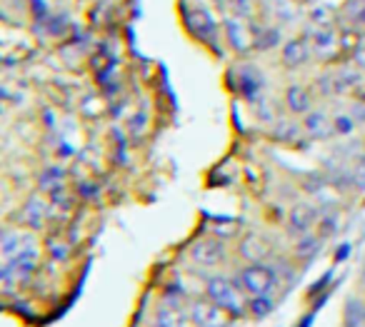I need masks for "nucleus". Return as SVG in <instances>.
<instances>
[{"label": "nucleus", "mask_w": 365, "mask_h": 327, "mask_svg": "<svg viewBox=\"0 0 365 327\" xmlns=\"http://www.w3.org/2000/svg\"><path fill=\"white\" fill-rule=\"evenodd\" d=\"M243 292L245 290L240 287V282H233L230 277L223 275L210 277L208 285H205V297L210 302H215L228 317H240L245 307H248L243 300Z\"/></svg>", "instance_id": "1"}, {"label": "nucleus", "mask_w": 365, "mask_h": 327, "mask_svg": "<svg viewBox=\"0 0 365 327\" xmlns=\"http://www.w3.org/2000/svg\"><path fill=\"white\" fill-rule=\"evenodd\" d=\"M238 282L250 297L258 295H270V290L275 287L278 277H275V270L265 262H248V265L240 270Z\"/></svg>", "instance_id": "2"}, {"label": "nucleus", "mask_w": 365, "mask_h": 327, "mask_svg": "<svg viewBox=\"0 0 365 327\" xmlns=\"http://www.w3.org/2000/svg\"><path fill=\"white\" fill-rule=\"evenodd\" d=\"M188 317L195 327H225V322H228V315L215 302H210L208 297L190 302Z\"/></svg>", "instance_id": "3"}, {"label": "nucleus", "mask_w": 365, "mask_h": 327, "mask_svg": "<svg viewBox=\"0 0 365 327\" xmlns=\"http://www.w3.org/2000/svg\"><path fill=\"white\" fill-rule=\"evenodd\" d=\"M223 31H225V38H228L230 48L238 53H245L255 46V36L250 33V28L245 26V18L240 16H228L223 21Z\"/></svg>", "instance_id": "4"}, {"label": "nucleus", "mask_w": 365, "mask_h": 327, "mask_svg": "<svg viewBox=\"0 0 365 327\" xmlns=\"http://www.w3.org/2000/svg\"><path fill=\"white\" fill-rule=\"evenodd\" d=\"M190 257H193V262L200 267H218L220 262L225 260V247H223V242L203 237V240H198L193 245Z\"/></svg>", "instance_id": "5"}, {"label": "nucleus", "mask_w": 365, "mask_h": 327, "mask_svg": "<svg viewBox=\"0 0 365 327\" xmlns=\"http://www.w3.org/2000/svg\"><path fill=\"white\" fill-rule=\"evenodd\" d=\"M48 212H51V205H48L43 197L33 195L31 200H26V205L21 207V220H23V225H28L31 230H41L48 222Z\"/></svg>", "instance_id": "6"}, {"label": "nucleus", "mask_w": 365, "mask_h": 327, "mask_svg": "<svg viewBox=\"0 0 365 327\" xmlns=\"http://www.w3.org/2000/svg\"><path fill=\"white\" fill-rule=\"evenodd\" d=\"M303 128L310 137H315V140H328L330 135H335L333 118H330L325 110H310L308 115L303 118Z\"/></svg>", "instance_id": "7"}, {"label": "nucleus", "mask_w": 365, "mask_h": 327, "mask_svg": "<svg viewBox=\"0 0 365 327\" xmlns=\"http://www.w3.org/2000/svg\"><path fill=\"white\" fill-rule=\"evenodd\" d=\"M340 51L338 43V33L333 31L330 26H318V31L313 33V53L323 61H330L335 58V53Z\"/></svg>", "instance_id": "8"}, {"label": "nucleus", "mask_w": 365, "mask_h": 327, "mask_svg": "<svg viewBox=\"0 0 365 327\" xmlns=\"http://www.w3.org/2000/svg\"><path fill=\"white\" fill-rule=\"evenodd\" d=\"M310 53H313V43L308 38H295V41L285 43L280 58L288 68H300L310 61Z\"/></svg>", "instance_id": "9"}, {"label": "nucleus", "mask_w": 365, "mask_h": 327, "mask_svg": "<svg viewBox=\"0 0 365 327\" xmlns=\"http://www.w3.org/2000/svg\"><path fill=\"white\" fill-rule=\"evenodd\" d=\"M188 26L193 28V33L203 41H215V33H218V26H215L213 16L208 13V8L198 6L195 11L188 13Z\"/></svg>", "instance_id": "10"}, {"label": "nucleus", "mask_w": 365, "mask_h": 327, "mask_svg": "<svg viewBox=\"0 0 365 327\" xmlns=\"http://www.w3.org/2000/svg\"><path fill=\"white\" fill-rule=\"evenodd\" d=\"M315 220H318V212L310 205H295L288 212V227L293 232H298V235H305L315 225Z\"/></svg>", "instance_id": "11"}, {"label": "nucleus", "mask_w": 365, "mask_h": 327, "mask_svg": "<svg viewBox=\"0 0 365 327\" xmlns=\"http://www.w3.org/2000/svg\"><path fill=\"white\" fill-rule=\"evenodd\" d=\"M285 105H288V110L293 115L305 118L310 113V108H313V98H310V93L303 85H290L285 90Z\"/></svg>", "instance_id": "12"}, {"label": "nucleus", "mask_w": 365, "mask_h": 327, "mask_svg": "<svg viewBox=\"0 0 365 327\" xmlns=\"http://www.w3.org/2000/svg\"><path fill=\"white\" fill-rule=\"evenodd\" d=\"M193 325L190 322V317H185V312H182V307L178 305H160L155 312V327H188Z\"/></svg>", "instance_id": "13"}, {"label": "nucleus", "mask_w": 365, "mask_h": 327, "mask_svg": "<svg viewBox=\"0 0 365 327\" xmlns=\"http://www.w3.org/2000/svg\"><path fill=\"white\" fill-rule=\"evenodd\" d=\"M33 237L31 235H23V232H3V240H0V250H3V262L6 260H13L18 252L23 250L26 245H31Z\"/></svg>", "instance_id": "14"}, {"label": "nucleus", "mask_w": 365, "mask_h": 327, "mask_svg": "<svg viewBox=\"0 0 365 327\" xmlns=\"http://www.w3.org/2000/svg\"><path fill=\"white\" fill-rule=\"evenodd\" d=\"M240 255L248 262H263L265 255H268V247L258 235H245L243 242H240Z\"/></svg>", "instance_id": "15"}, {"label": "nucleus", "mask_w": 365, "mask_h": 327, "mask_svg": "<svg viewBox=\"0 0 365 327\" xmlns=\"http://www.w3.org/2000/svg\"><path fill=\"white\" fill-rule=\"evenodd\" d=\"M343 327H365V302L350 300L348 305H345Z\"/></svg>", "instance_id": "16"}, {"label": "nucleus", "mask_w": 365, "mask_h": 327, "mask_svg": "<svg viewBox=\"0 0 365 327\" xmlns=\"http://www.w3.org/2000/svg\"><path fill=\"white\" fill-rule=\"evenodd\" d=\"M38 182H41L43 190L56 192V190H61L63 182H66V172H63L61 167H48V170L43 172L41 177H38Z\"/></svg>", "instance_id": "17"}, {"label": "nucleus", "mask_w": 365, "mask_h": 327, "mask_svg": "<svg viewBox=\"0 0 365 327\" xmlns=\"http://www.w3.org/2000/svg\"><path fill=\"white\" fill-rule=\"evenodd\" d=\"M320 250V240L315 235H300V240H298V245H295V255L298 257H313L315 252Z\"/></svg>", "instance_id": "18"}, {"label": "nucleus", "mask_w": 365, "mask_h": 327, "mask_svg": "<svg viewBox=\"0 0 365 327\" xmlns=\"http://www.w3.org/2000/svg\"><path fill=\"white\" fill-rule=\"evenodd\" d=\"M248 310L253 312V317H265L270 315V310H273V300H270L268 295H258V297H250L248 302Z\"/></svg>", "instance_id": "19"}, {"label": "nucleus", "mask_w": 365, "mask_h": 327, "mask_svg": "<svg viewBox=\"0 0 365 327\" xmlns=\"http://www.w3.org/2000/svg\"><path fill=\"white\" fill-rule=\"evenodd\" d=\"M280 41V33L275 31V28H263V31L255 36V48H260V51H270V48H275Z\"/></svg>", "instance_id": "20"}, {"label": "nucleus", "mask_w": 365, "mask_h": 327, "mask_svg": "<svg viewBox=\"0 0 365 327\" xmlns=\"http://www.w3.org/2000/svg\"><path fill=\"white\" fill-rule=\"evenodd\" d=\"M333 130H335V135L348 137L350 133L355 130V118L348 115V113H338V115L333 118Z\"/></svg>", "instance_id": "21"}, {"label": "nucleus", "mask_w": 365, "mask_h": 327, "mask_svg": "<svg viewBox=\"0 0 365 327\" xmlns=\"http://www.w3.org/2000/svg\"><path fill=\"white\" fill-rule=\"evenodd\" d=\"M230 8H233V13L240 18L253 16V0H230Z\"/></svg>", "instance_id": "22"}, {"label": "nucleus", "mask_w": 365, "mask_h": 327, "mask_svg": "<svg viewBox=\"0 0 365 327\" xmlns=\"http://www.w3.org/2000/svg\"><path fill=\"white\" fill-rule=\"evenodd\" d=\"M48 250H51L53 260H66L68 257V245L63 240H58V237H53V240L48 242Z\"/></svg>", "instance_id": "23"}, {"label": "nucleus", "mask_w": 365, "mask_h": 327, "mask_svg": "<svg viewBox=\"0 0 365 327\" xmlns=\"http://www.w3.org/2000/svg\"><path fill=\"white\" fill-rule=\"evenodd\" d=\"M363 100H365V93H363Z\"/></svg>", "instance_id": "24"}]
</instances>
